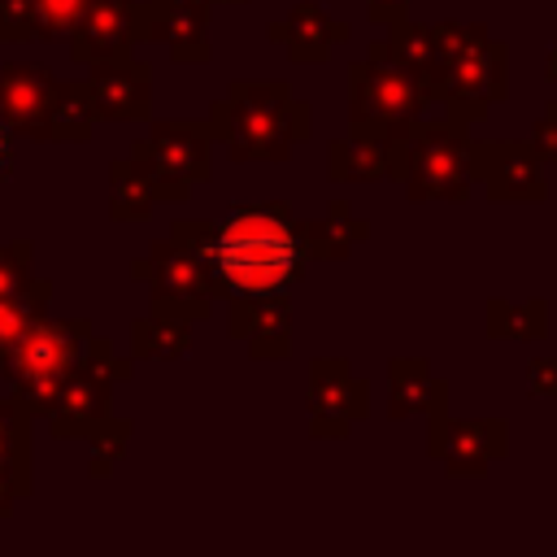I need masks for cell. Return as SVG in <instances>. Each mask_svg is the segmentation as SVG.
Returning a JSON list of instances; mask_svg holds the SVG:
<instances>
[{"label": "cell", "mask_w": 557, "mask_h": 557, "mask_svg": "<svg viewBox=\"0 0 557 557\" xmlns=\"http://www.w3.org/2000/svg\"><path fill=\"white\" fill-rule=\"evenodd\" d=\"M309 252L296 235V218L287 200H257L231 205L218 222L213 244V278L222 300L226 296H257V292H287Z\"/></svg>", "instance_id": "1"}, {"label": "cell", "mask_w": 557, "mask_h": 557, "mask_svg": "<svg viewBox=\"0 0 557 557\" xmlns=\"http://www.w3.org/2000/svg\"><path fill=\"white\" fill-rule=\"evenodd\" d=\"M209 126L235 161H287L309 139V104L283 78H235Z\"/></svg>", "instance_id": "2"}, {"label": "cell", "mask_w": 557, "mask_h": 557, "mask_svg": "<svg viewBox=\"0 0 557 557\" xmlns=\"http://www.w3.org/2000/svg\"><path fill=\"white\" fill-rule=\"evenodd\" d=\"M392 157V178L405 187L409 200H448L466 205L474 191V170H470V126L457 117L440 122H409L387 139Z\"/></svg>", "instance_id": "3"}, {"label": "cell", "mask_w": 557, "mask_h": 557, "mask_svg": "<svg viewBox=\"0 0 557 557\" xmlns=\"http://www.w3.org/2000/svg\"><path fill=\"white\" fill-rule=\"evenodd\" d=\"M426 104H435L426 83L409 74L400 61H392L379 39L370 44L361 61L348 65V122L352 126H374L392 139L396 131L418 122Z\"/></svg>", "instance_id": "4"}, {"label": "cell", "mask_w": 557, "mask_h": 557, "mask_svg": "<svg viewBox=\"0 0 557 557\" xmlns=\"http://www.w3.org/2000/svg\"><path fill=\"white\" fill-rule=\"evenodd\" d=\"M91 339V326L87 322H35L30 335L0 361L4 374L17 383L22 392V405L30 409H52L65 374L83 361V348Z\"/></svg>", "instance_id": "5"}, {"label": "cell", "mask_w": 557, "mask_h": 557, "mask_svg": "<svg viewBox=\"0 0 557 557\" xmlns=\"http://www.w3.org/2000/svg\"><path fill=\"white\" fill-rule=\"evenodd\" d=\"M505 96H509V48L492 35H479L474 44L453 52L431 87V100L466 126L487 117V109L500 104Z\"/></svg>", "instance_id": "6"}, {"label": "cell", "mask_w": 557, "mask_h": 557, "mask_svg": "<svg viewBox=\"0 0 557 557\" xmlns=\"http://www.w3.org/2000/svg\"><path fill=\"white\" fill-rule=\"evenodd\" d=\"M131 157L148 170L157 200L183 205L191 187L213 174V126L209 122H157L152 135L131 148Z\"/></svg>", "instance_id": "7"}, {"label": "cell", "mask_w": 557, "mask_h": 557, "mask_svg": "<svg viewBox=\"0 0 557 557\" xmlns=\"http://www.w3.org/2000/svg\"><path fill=\"white\" fill-rule=\"evenodd\" d=\"M135 278L148 283L152 309H165V313H178V318H191V322L209 318V309L222 300L209 261H200L178 239H157L152 252L144 261H135Z\"/></svg>", "instance_id": "8"}, {"label": "cell", "mask_w": 557, "mask_h": 557, "mask_svg": "<svg viewBox=\"0 0 557 557\" xmlns=\"http://www.w3.org/2000/svg\"><path fill=\"white\" fill-rule=\"evenodd\" d=\"M305 405L313 440H344L370 413V383L344 357H313Z\"/></svg>", "instance_id": "9"}, {"label": "cell", "mask_w": 557, "mask_h": 557, "mask_svg": "<svg viewBox=\"0 0 557 557\" xmlns=\"http://www.w3.org/2000/svg\"><path fill=\"white\" fill-rule=\"evenodd\" d=\"M470 170L496 205H540L548 196L544 157L531 139H470Z\"/></svg>", "instance_id": "10"}, {"label": "cell", "mask_w": 557, "mask_h": 557, "mask_svg": "<svg viewBox=\"0 0 557 557\" xmlns=\"http://www.w3.org/2000/svg\"><path fill=\"white\" fill-rule=\"evenodd\" d=\"M426 453L448 474L474 479L509 453V426L500 418H453V409L426 413Z\"/></svg>", "instance_id": "11"}, {"label": "cell", "mask_w": 557, "mask_h": 557, "mask_svg": "<svg viewBox=\"0 0 557 557\" xmlns=\"http://www.w3.org/2000/svg\"><path fill=\"white\" fill-rule=\"evenodd\" d=\"M226 331L248 348L252 361L292 357V305H287V292L226 296Z\"/></svg>", "instance_id": "12"}, {"label": "cell", "mask_w": 557, "mask_h": 557, "mask_svg": "<svg viewBox=\"0 0 557 557\" xmlns=\"http://www.w3.org/2000/svg\"><path fill=\"white\" fill-rule=\"evenodd\" d=\"M139 39H157L174 61H209V0H139Z\"/></svg>", "instance_id": "13"}, {"label": "cell", "mask_w": 557, "mask_h": 557, "mask_svg": "<svg viewBox=\"0 0 557 557\" xmlns=\"http://www.w3.org/2000/svg\"><path fill=\"white\" fill-rule=\"evenodd\" d=\"M83 87H87L91 113L109 117V122H135V117H148V109H152V74L144 61H135L126 52L96 61Z\"/></svg>", "instance_id": "14"}, {"label": "cell", "mask_w": 557, "mask_h": 557, "mask_svg": "<svg viewBox=\"0 0 557 557\" xmlns=\"http://www.w3.org/2000/svg\"><path fill=\"white\" fill-rule=\"evenodd\" d=\"M65 96V83H57L44 65H4L0 70V113L9 117V126L48 139L52 113Z\"/></svg>", "instance_id": "15"}, {"label": "cell", "mask_w": 557, "mask_h": 557, "mask_svg": "<svg viewBox=\"0 0 557 557\" xmlns=\"http://www.w3.org/2000/svg\"><path fill=\"white\" fill-rule=\"evenodd\" d=\"M265 35H270V44H283V52H287L296 65H322V61H331V52H335L339 44L352 39V22H339V17H331L322 4L300 0L287 17L270 22Z\"/></svg>", "instance_id": "16"}, {"label": "cell", "mask_w": 557, "mask_h": 557, "mask_svg": "<svg viewBox=\"0 0 557 557\" xmlns=\"http://www.w3.org/2000/svg\"><path fill=\"white\" fill-rule=\"evenodd\" d=\"M139 39V0H91L74 26V61L96 65L122 57Z\"/></svg>", "instance_id": "17"}, {"label": "cell", "mask_w": 557, "mask_h": 557, "mask_svg": "<svg viewBox=\"0 0 557 557\" xmlns=\"http://www.w3.org/2000/svg\"><path fill=\"white\" fill-rule=\"evenodd\" d=\"M435 409H448V383L431 374L426 357H392L387 361V418H426Z\"/></svg>", "instance_id": "18"}, {"label": "cell", "mask_w": 557, "mask_h": 557, "mask_svg": "<svg viewBox=\"0 0 557 557\" xmlns=\"http://www.w3.org/2000/svg\"><path fill=\"white\" fill-rule=\"evenodd\" d=\"M326 178L331 183H379L392 178V157H387V135L374 126H352L348 135L326 148Z\"/></svg>", "instance_id": "19"}, {"label": "cell", "mask_w": 557, "mask_h": 557, "mask_svg": "<svg viewBox=\"0 0 557 557\" xmlns=\"http://www.w3.org/2000/svg\"><path fill=\"white\" fill-rule=\"evenodd\" d=\"M296 235H300L309 261H344V257H352L357 244L370 239V222L361 213H352L348 200H331L318 218L296 222Z\"/></svg>", "instance_id": "20"}, {"label": "cell", "mask_w": 557, "mask_h": 557, "mask_svg": "<svg viewBox=\"0 0 557 557\" xmlns=\"http://www.w3.org/2000/svg\"><path fill=\"white\" fill-rule=\"evenodd\" d=\"M379 44H383V52L392 61H400L409 74H418L426 83V91L435 87V78H440V48H435V26L431 22H413L405 13L400 22L387 26V35Z\"/></svg>", "instance_id": "21"}, {"label": "cell", "mask_w": 557, "mask_h": 557, "mask_svg": "<svg viewBox=\"0 0 557 557\" xmlns=\"http://www.w3.org/2000/svg\"><path fill=\"white\" fill-rule=\"evenodd\" d=\"M487 335L492 339H518V344H540L548 335V300L527 296V300H487Z\"/></svg>", "instance_id": "22"}, {"label": "cell", "mask_w": 557, "mask_h": 557, "mask_svg": "<svg viewBox=\"0 0 557 557\" xmlns=\"http://www.w3.org/2000/svg\"><path fill=\"white\" fill-rule=\"evenodd\" d=\"M131 348L135 357H152V361H178L191 348V318L152 309L148 318H139L131 326Z\"/></svg>", "instance_id": "23"}, {"label": "cell", "mask_w": 557, "mask_h": 557, "mask_svg": "<svg viewBox=\"0 0 557 557\" xmlns=\"http://www.w3.org/2000/svg\"><path fill=\"white\" fill-rule=\"evenodd\" d=\"M157 205V187L148 178V170L126 157V161H113L109 165V213L117 222H144Z\"/></svg>", "instance_id": "24"}, {"label": "cell", "mask_w": 557, "mask_h": 557, "mask_svg": "<svg viewBox=\"0 0 557 557\" xmlns=\"http://www.w3.org/2000/svg\"><path fill=\"white\" fill-rule=\"evenodd\" d=\"M44 300H48V283H35L30 292H13L0 296V361L30 335V326L44 318Z\"/></svg>", "instance_id": "25"}, {"label": "cell", "mask_w": 557, "mask_h": 557, "mask_svg": "<svg viewBox=\"0 0 557 557\" xmlns=\"http://www.w3.org/2000/svg\"><path fill=\"white\" fill-rule=\"evenodd\" d=\"M91 0H35V22H39V35L52 39V35H65L78 26V17L87 13Z\"/></svg>", "instance_id": "26"}, {"label": "cell", "mask_w": 557, "mask_h": 557, "mask_svg": "<svg viewBox=\"0 0 557 557\" xmlns=\"http://www.w3.org/2000/svg\"><path fill=\"white\" fill-rule=\"evenodd\" d=\"M126 435H131L126 422H104L100 431H91V448H96L91 474H109V470H113V461H117L122 448H126Z\"/></svg>", "instance_id": "27"}, {"label": "cell", "mask_w": 557, "mask_h": 557, "mask_svg": "<svg viewBox=\"0 0 557 557\" xmlns=\"http://www.w3.org/2000/svg\"><path fill=\"white\" fill-rule=\"evenodd\" d=\"M39 35L35 0H0V39H30Z\"/></svg>", "instance_id": "28"}, {"label": "cell", "mask_w": 557, "mask_h": 557, "mask_svg": "<svg viewBox=\"0 0 557 557\" xmlns=\"http://www.w3.org/2000/svg\"><path fill=\"white\" fill-rule=\"evenodd\" d=\"M26 453V422L17 405H0V461L13 466V457Z\"/></svg>", "instance_id": "29"}, {"label": "cell", "mask_w": 557, "mask_h": 557, "mask_svg": "<svg viewBox=\"0 0 557 557\" xmlns=\"http://www.w3.org/2000/svg\"><path fill=\"white\" fill-rule=\"evenodd\" d=\"M26 270H30V248L26 244L0 248V296L22 292L26 287Z\"/></svg>", "instance_id": "30"}, {"label": "cell", "mask_w": 557, "mask_h": 557, "mask_svg": "<svg viewBox=\"0 0 557 557\" xmlns=\"http://www.w3.org/2000/svg\"><path fill=\"white\" fill-rule=\"evenodd\" d=\"M527 396L557 400V357H531L527 361Z\"/></svg>", "instance_id": "31"}, {"label": "cell", "mask_w": 557, "mask_h": 557, "mask_svg": "<svg viewBox=\"0 0 557 557\" xmlns=\"http://www.w3.org/2000/svg\"><path fill=\"white\" fill-rule=\"evenodd\" d=\"M531 148L544 157V165L557 161V100H548V109L535 117V126H531Z\"/></svg>", "instance_id": "32"}, {"label": "cell", "mask_w": 557, "mask_h": 557, "mask_svg": "<svg viewBox=\"0 0 557 557\" xmlns=\"http://www.w3.org/2000/svg\"><path fill=\"white\" fill-rule=\"evenodd\" d=\"M409 13V0H366V17L374 22V26H392V22H400Z\"/></svg>", "instance_id": "33"}, {"label": "cell", "mask_w": 557, "mask_h": 557, "mask_svg": "<svg viewBox=\"0 0 557 557\" xmlns=\"http://www.w3.org/2000/svg\"><path fill=\"white\" fill-rule=\"evenodd\" d=\"M9 170V117L0 113V174Z\"/></svg>", "instance_id": "34"}, {"label": "cell", "mask_w": 557, "mask_h": 557, "mask_svg": "<svg viewBox=\"0 0 557 557\" xmlns=\"http://www.w3.org/2000/svg\"><path fill=\"white\" fill-rule=\"evenodd\" d=\"M544 74H548V78H553V83H557V44H553V48H548V61H544Z\"/></svg>", "instance_id": "35"}, {"label": "cell", "mask_w": 557, "mask_h": 557, "mask_svg": "<svg viewBox=\"0 0 557 557\" xmlns=\"http://www.w3.org/2000/svg\"><path fill=\"white\" fill-rule=\"evenodd\" d=\"M209 4H248V0H209Z\"/></svg>", "instance_id": "36"}]
</instances>
